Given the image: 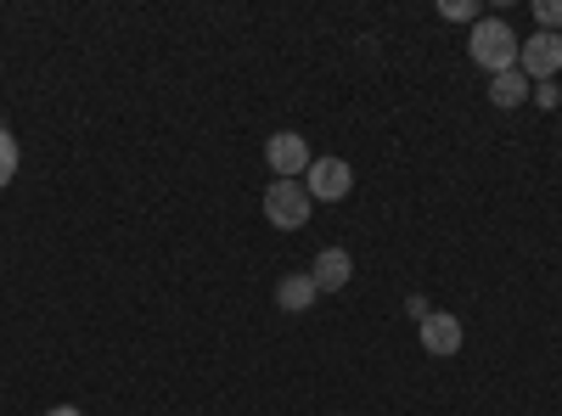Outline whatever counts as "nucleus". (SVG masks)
Masks as SVG:
<instances>
[{
  "instance_id": "nucleus-1",
  "label": "nucleus",
  "mask_w": 562,
  "mask_h": 416,
  "mask_svg": "<svg viewBox=\"0 0 562 416\" xmlns=\"http://www.w3.org/2000/svg\"><path fill=\"white\" fill-rule=\"evenodd\" d=\"M467 52H473V63L490 68V74H512V68H518L524 40L512 34L506 18H479V23H473V40H467Z\"/></svg>"
},
{
  "instance_id": "nucleus-2",
  "label": "nucleus",
  "mask_w": 562,
  "mask_h": 416,
  "mask_svg": "<svg viewBox=\"0 0 562 416\" xmlns=\"http://www.w3.org/2000/svg\"><path fill=\"white\" fill-rule=\"evenodd\" d=\"M265 220L281 225V231H299L310 220V192L299 187V180H270L265 187Z\"/></svg>"
},
{
  "instance_id": "nucleus-3",
  "label": "nucleus",
  "mask_w": 562,
  "mask_h": 416,
  "mask_svg": "<svg viewBox=\"0 0 562 416\" xmlns=\"http://www.w3.org/2000/svg\"><path fill=\"white\" fill-rule=\"evenodd\" d=\"M304 180H310V203H338V198H349V187H355V169L344 164V158H310V169H304Z\"/></svg>"
},
{
  "instance_id": "nucleus-4",
  "label": "nucleus",
  "mask_w": 562,
  "mask_h": 416,
  "mask_svg": "<svg viewBox=\"0 0 562 416\" xmlns=\"http://www.w3.org/2000/svg\"><path fill=\"white\" fill-rule=\"evenodd\" d=\"M557 68H562V34H535V40H524V52H518V74H524L529 85L557 79Z\"/></svg>"
},
{
  "instance_id": "nucleus-5",
  "label": "nucleus",
  "mask_w": 562,
  "mask_h": 416,
  "mask_svg": "<svg viewBox=\"0 0 562 416\" xmlns=\"http://www.w3.org/2000/svg\"><path fill=\"white\" fill-rule=\"evenodd\" d=\"M265 158H270L276 180H299V175L310 169V147H304V135H293V130L270 135V142H265Z\"/></svg>"
},
{
  "instance_id": "nucleus-6",
  "label": "nucleus",
  "mask_w": 562,
  "mask_h": 416,
  "mask_svg": "<svg viewBox=\"0 0 562 416\" xmlns=\"http://www.w3.org/2000/svg\"><path fill=\"white\" fill-rule=\"evenodd\" d=\"M349 276H355L349 248H321V254H315V270H310L315 293H338V288H349Z\"/></svg>"
},
{
  "instance_id": "nucleus-7",
  "label": "nucleus",
  "mask_w": 562,
  "mask_h": 416,
  "mask_svg": "<svg viewBox=\"0 0 562 416\" xmlns=\"http://www.w3.org/2000/svg\"><path fill=\"white\" fill-rule=\"evenodd\" d=\"M422 349L428 355H456L461 349V315H445V310H434L428 321H422Z\"/></svg>"
},
{
  "instance_id": "nucleus-8",
  "label": "nucleus",
  "mask_w": 562,
  "mask_h": 416,
  "mask_svg": "<svg viewBox=\"0 0 562 416\" xmlns=\"http://www.w3.org/2000/svg\"><path fill=\"white\" fill-rule=\"evenodd\" d=\"M276 304L288 315H304L315 304V282H310V276H281V282H276Z\"/></svg>"
},
{
  "instance_id": "nucleus-9",
  "label": "nucleus",
  "mask_w": 562,
  "mask_h": 416,
  "mask_svg": "<svg viewBox=\"0 0 562 416\" xmlns=\"http://www.w3.org/2000/svg\"><path fill=\"white\" fill-rule=\"evenodd\" d=\"M529 90H535V85H529L518 68H512V74H495V79H490V102H495V108H518Z\"/></svg>"
},
{
  "instance_id": "nucleus-10",
  "label": "nucleus",
  "mask_w": 562,
  "mask_h": 416,
  "mask_svg": "<svg viewBox=\"0 0 562 416\" xmlns=\"http://www.w3.org/2000/svg\"><path fill=\"white\" fill-rule=\"evenodd\" d=\"M18 175V142H12V130H0V187Z\"/></svg>"
},
{
  "instance_id": "nucleus-11",
  "label": "nucleus",
  "mask_w": 562,
  "mask_h": 416,
  "mask_svg": "<svg viewBox=\"0 0 562 416\" xmlns=\"http://www.w3.org/2000/svg\"><path fill=\"white\" fill-rule=\"evenodd\" d=\"M535 18H540V34H557L562 29V0H535Z\"/></svg>"
},
{
  "instance_id": "nucleus-12",
  "label": "nucleus",
  "mask_w": 562,
  "mask_h": 416,
  "mask_svg": "<svg viewBox=\"0 0 562 416\" xmlns=\"http://www.w3.org/2000/svg\"><path fill=\"white\" fill-rule=\"evenodd\" d=\"M450 23H467V18H479V7H473V0H445V7H439Z\"/></svg>"
},
{
  "instance_id": "nucleus-13",
  "label": "nucleus",
  "mask_w": 562,
  "mask_h": 416,
  "mask_svg": "<svg viewBox=\"0 0 562 416\" xmlns=\"http://www.w3.org/2000/svg\"><path fill=\"white\" fill-rule=\"evenodd\" d=\"M529 97H535L540 108H557V102H562V90H557V79H546V85H535V90H529Z\"/></svg>"
},
{
  "instance_id": "nucleus-14",
  "label": "nucleus",
  "mask_w": 562,
  "mask_h": 416,
  "mask_svg": "<svg viewBox=\"0 0 562 416\" xmlns=\"http://www.w3.org/2000/svg\"><path fill=\"white\" fill-rule=\"evenodd\" d=\"M405 315H416V327H422V321H428V315H434V304H428V299H422V293H411V299H405Z\"/></svg>"
},
{
  "instance_id": "nucleus-15",
  "label": "nucleus",
  "mask_w": 562,
  "mask_h": 416,
  "mask_svg": "<svg viewBox=\"0 0 562 416\" xmlns=\"http://www.w3.org/2000/svg\"><path fill=\"white\" fill-rule=\"evenodd\" d=\"M45 416H85V411H74V405H57V411H45Z\"/></svg>"
}]
</instances>
